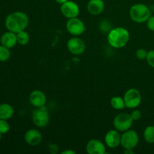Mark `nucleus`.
<instances>
[{
	"label": "nucleus",
	"instance_id": "1",
	"mask_svg": "<svg viewBox=\"0 0 154 154\" xmlns=\"http://www.w3.org/2000/svg\"><path fill=\"white\" fill-rule=\"evenodd\" d=\"M29 19L25 13L21 11H16L10 14L7 16L5 25L8 31L17 33L25 30L28 26Z\"/></svg>",
	"mask_w": 154,
	"mask_h": 154
},
{
	"label": "nucleus",
	"instance_id": "2",
	"mask_svg": "<svg viewBox=\"0 0 154 154\" xmlns=\"http://www.w3.org/2000/svg\"><path fill=\"white\" fill-rule=\"evenodd\" d=\"M129 40V32L123 27L112 29L108 34V42L114 48L120 49L126 45Z\"/></svg>",
	"mask_w": 154,
	"mask_h": 154
},
{
	"label": "nucleus",
	"instance_id": "3",
	"mask_svg": "<svg viewBox=\"0 0 154 154\" xmlns=\"http://www.w3.org/2000/svg\"><path fill=\"white\" fill-rule=\"evenodd\" d=\"M151 16V12L147 5L142 3L135 4L129 9V17L134 22L143 23L147 22Z\"/></svg>",
	"mask_w": 154,
	"mask_h": 154
},
{
	"label": "nucleus",
	"instance_id": "4",
	"mask_svg": "<svg viewBox=\"0 0 154 154\" xmlns=\"http://www.w3.org/2000/svg\"><path fill=\"white\" fill-rule=\"evenodd\" d=\"M32 122L38 128L46 127L50 121V114L48 108L45 106L35 108L32 114Z\"/></svg>",
	"mask_w": 154,
	"mask_h": 154
},
{
	"label": "nucleus",
	"instance_id": "5",
	"mask_svg": "<svg viewBox=\"0 0 154 154\" xmlns=\"http://www.w3.org/2000/svg\"><path fill=\"white\" fill-rule=\"evenodd\" d=\"M133 123V120L131 117L130 114L127 113H120L114 118L113 124L114 129L120 132H126L131 129Z\"/></svg>",
	"mask_w": 154,
	"mask_h": 154
},
{
	"label": "nucleus",
	"instance_id": "6",
	"mask_svg": "<svg viewBox=\"0 0 154 154\" xmlns=\"http://www.w3.org/2000/svg\"><path fill=\"white\" fill-rule=\"evenodd\" d=\"M126 108L135 109L139 106L141 102V95L139 90L135 88H130L125 93L123 96Z\"/></svg>",
	"mask_w": 154,
	"mask_h": 154
},
{
	"label": "nucleus",
	"instance_id": "7",
	"mask_svg": "<svg viewBox=\"0 0 154 154\" xmlns=\"http://www.w3.org/2000/svg\"><path fill=\"white\" fill-rule=\"evenodd\" d=\"M138 141H139V137L138 133L135 130L129 129L126 132H123V135H121L120 145L124 150L127 149L133 150L138 145Z\"/></svg>",
	"mask_w": 154,
	"mask_h": 154
},
{
	"label": "nucleus",
	"instance_id": "8",
	"mask_svg": "<svg viewBox=\"0 0 154 154\" xmlns=\"http://www.w3.org/2000/svg\"><path fill=\"white\" fill-rule=\"evenodd\" d=\"M66 29L72 35L79 36L85 32L86 27L84 22L77 17L69 19L66 23Z\"/></svg>",
	"mask_w": 154,
	"mask_h": 154
},
{
	"label": "nucleus",
	"instance_id": "9",
	"mask_svg": "<svg viewBox=\"0 0 154 154\" xmlns=\"http://www.w3.org/2000/svg\"><path fill=\"white\" fill-rule=\"evenodd\" d=\"M67 48L71 54L78 56L84 54L86 49V45L82 39L78 38V36H75L68 41Z\"/></svg>",
	"mask_w": 154,
	"mask_h": 154
},
{
	"label": "nucleus",
	"instance_id": "10",
	"mask_svg": "<svg viewBox=\"0 0 154 154\" xmlns=\"http://www.w3.org/2000/svg\"><path fill=\"white\" fill-rule=\"evenodd\" d=\"M61 13L68 19L77 17L80 14V8L76 2L72 1H67L61 5Z\"/></svg>",
	"mask_w": 154,
	"mask_h": 154
},
{
	"label": "nucleus",
	"instance_id": "11",
	"mask_svg": "<svg viewBox=\"0 0 154 154\" xmlns=\"http://www.w3.org/2000/svg\"><path fill=\"white\" fill-rule=\"evenodd\" d=\"M105 144L109 148L114 149L119 147L121 143V135L117 129H111L105 136Z\"/></svg>",
	"mask_w": 154,
	"mask_h": 154
},
{
	"label": "nucleus",
	"instance_id": "12",
	"mask_svg": "<svg viewBox=\"0 0 154 154\" xmlns=\"http://www.w3.org/2000/svg\"><path fill=\"white\" fill-rule=\"evenodd\" d=\"M86 151L88 154H105L106 153V147L100 140L92 139L87 142Z\"/></svg>",
	"mask_w": 154,
	"mask_h": 154
},
{
	"label": "nucleus",
	"instance_id": "13",
	"mask_svg": "<svg viewBox=\"0 0 154 154\" xmlns=\"http://www.w3.org/2000/svg\"><path fill=\"white\" fill-rule=\"evenodd\" d=\"M29 100L32 106H34L35 108H39V107L45 106L47 102V97L43 92L35 90H33L29 94Z\"/></svg>",
	"mask_w": 154,
	"mask_h": 154
},
{
	"label": "nucleus",
	"instance_id": "14",
	"mask_svg": "<svg viewBox=\"0 0 154 154\" xmlns=\"http://www.w3.org/2000/svg\"><path fill=\"white\" fill-rule=\"evenodd\" d=\"M24 139L30 146H37L42 142V135L37 129H31L26 131L24 135Z\"/></svg>",
	"mask_w": 154,
	"mask_h": 154
},
{
	"label": "nucleus",
	"instance_id": "15",
	"mask_svg": "<svg viewBox=\"0 0 154 154\" xmlns=\"http://www.w3.org/2000/svg\"><path fill=\"white\" fill-rule=\"evenodd\" d=\"M87 11L90 14L96 16L102 13L105 8L103 0H90L87 4Z\"/></svg>",
	"mask_w": 154,
	"mask_h": 154
},
{
	"label": "nucleus",
	"instance_id": "16",
	"mask_svg": "<svg viewBox=\"0 0 154 154\" xmlns=\"http://www.w3.org/2000/svg\"><path fill=\"white\" fill-rule=\"evenodd\" d=\"M17 43V41L16 33L12 32L11 31H8L5 32L1 37V44L3 46L8 48H12Z\"/></svg>",
	"mask_w": 154,
	"mask_h": 154
},
{
	"label": "nucleus",
	"instance_id": "17",
	"mask_svg": "<svg viewBox=\"0 0 154 154\" xmlns=\"http://www.w3.org/2000/svg\"><path fill=\"white\" fill-rule=\"evenodd\" d=\"M14 114V109L10 104H0V119L8 120L11 118Z\"/></svg>",
	"mask_w": 154,
	"mask_h": 154
},
{
	"label": "nucleus",
	"instance_id": "18",
	"mask_svg": "<svg viewBox=\"0 0 154 154\" xmlns=\"http://www.w3.org/2000/svg\"><path fill=\"white\" fill-rule=\"evenodd\" d=\"M110 103H111V106L114 109L117 110V111H120L126 108L124 99L120 96H114L113 98H111Z\"/></svg>",
	"mask_w": 154,
	"mask_h": 154
},
{
	"label": "nucleus",
	"instance_id": "19",
	"mask_svg": "<svg viewBox=\"0 0 154 154\" xmlns=\"http://www.w3.org/2000/svg\"><path fill=\"white\" fill-rule=\"evenodd\" d=\"M144 140L148 144H154V126H149L145 128L143 133Z\"/></svg>",
	"mask_w": 154,
	"mask_h": 154
},
{
	"label": "nucleus",
	"instance_id": "20",
	"mask_svg": "<svg viewBox=\"0 0 154 154\" xmlns=\"http://www.w3.org/2000/svg\"><path fill=\"white\" fill-rule=\"evenodd\" d=\"M17 35V43L20 45H26L29 42V35L25 30L16 33Z\"/></svg>",
	"mask_w": 154,
	"mask_h": 154
},
{
	"label": "nucleus",
	"instance_id": "21",
	"mask_svg": "<svg viewBox=\"0 0 154 154\" xmlns=\"http://www.w3.org/2000/svg\"><path fill=\"white\" fill-rule=\"evenodd\" d=\"M11 52L9 48L1 45L0 46V62H5L10 58Z\"/></svg>",
	"mask_w": 154,
	"mask_h": 154
},
{
	"label": "nucleus",
	"instance_id": "22",
	"mask_svg": "<svg viewBox=\"0 0 154 154\" xmlns=\"http://www.w3.org/2000/svg\"><path fill=\"white\" fill-rule=\"evenodd\" d=\"M10 130V126L6 120L0 119V133L6 134Z\"/></svg>",
	"mask_w": 154,
	"mask_h": 154
},
{
	"label": "nucleus",
	"instance_id": "23",
	"mask_svg": "<svg viewBox=\"0 0 154 154\" xmlns=\"http://www.w3.org/2000/svg\"><path fill=\"white\" fill-rule=\"evenodd\" d=\"M147 52L148 51H146L145 49L141 48V49L137 50V51L135 52V57H136L137 59H138L140 60H146L147 56Z\"/></svg>",
	"mask_w": 154,
	"mask_h": 154
},
{
	"label": "nucleus",
	"instance_id": "24",
	"mask_svg": "<svg viewBox=\"0 0 154 154\" xmlns=\"http://www.w3.org/2000/svg\"><path fill=\"white\" fill-rule=\"evenodd\" d=\"M147 63L150 66L154 68V50H151V51L147 52V58H146Z\"/></svg>",
	"mask_w": 154,
	"mask_h": 154
},
{
	"label": "nucleus",
	"instance_id": "25",
	"mask_svg": "<svg viewBox=\"0 0 154 154\" xmlns=\"http://www.w3.org/2000/svg\"><path fill=\"white\" fill-rule=\"evenodd\" d=\"M131 117L133 120V121H137V120H139L141 117V112L139 110H133L132 111V113L130 114Z\"/></svg>",
	"mask_w": 154,
	"mask_h": 154
},
{
	"label": "nucleus",
	"instance_id": "26",
	"mask_svg": "<svg viewBox=\"0 0 154 154\" xmlns=\"http://www.w3.org/2000/svg\"><path fill=\"white\" fill-rule=\"evenodd\" d=\"M147 28L150 30V31L154 32V16H150V18L147 20Z\"/></svg>",
	"mask_w": 154,
	"mask_h": 154
},
{
	"label": "nucleus",
	"instance_id": "27",
	"mask_svg": "<svg viewBox=\"0 0 154 154\" xmlns=\"http://www.w3.org/2000/svg\"><path fill=\"white\" fill-rule=\"evenodd\" d=\"M49 148H50V151H51V153L55 154L58 152V147H57V144H50Z\"/></svg>",
	"mask_w": 154,
	"mask_h": 154
},
{
	"label": "nucleus",
	"instance_id": "28",
	"mask_svg": "<svg viewBox=\"0 0 154 154\" xmlns=\"http://www.w3.org/2000/svg\"><path fill=\"white\" fill-rule=\"evenodd\" d=\"M75 151L72 150H66L62 152V154H75Z\"/></svg>",
	"mask_w": 154,
	"mask_h": 154
},
{
	"label": "nucleus",
	"instance_id": "29",
	"mask_svg": "<svg viewBox=\"0 0 154 154\" xmlns=\"http://www.w3.org/2000/svg\"><path fill=\"white\" fill-rule=\"evenodd\" d=\"M55 1L57 2L58 3V4L62 5V4H63V3L66 2H67V1H69V0H55Z\"/></svg>",
	"mask_w": 154,
	"mask_h": 154
},
{
	"label": "nucleus",
	"instance_id": "30",
	"mask_svg": "<svg viewBox=\"0 0 154 154\" xmlns=\"http://www.w3.org/2000/svg\"><path fill=\"white\" fill-rule=\"evenodd\" d=\"M2 134L0 133V140H1V138H2Z\"/></svg>",
	"mask_w": 154,
	"mask_h": 154
}]
</instances>
